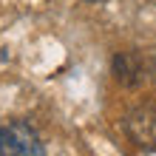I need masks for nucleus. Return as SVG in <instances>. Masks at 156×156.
<instances>
[{"mask_svg":"<svg viewBox=\"0 0 156 156\" xmlns=\"http://www.w3.org/2000/svg\"><path fill=\"white\" fill-rule=\"evenodd\" d=\"M0 156H45V145L37 128L14 119L0 128Z\"/></svg>","mask_w":156,"mask_h":156,"instance_id":"1","label":"nucleus"},{"mask_svg":"<svg viewBox=\"0 0 156 156\" xmlns=\"http://www.w3.org/2000/svg\"><path fill=\"white\" fill-rule=\"evenodd\" d=\"M91 3H97V0H91Z\"/></svg>","mask_w":156,"mask_h":156,"instance_id":"2","label":"nucleus"}]
</instances>
